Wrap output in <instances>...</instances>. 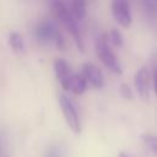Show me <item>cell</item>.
Instances as JSON below:
<instances>
[{"label":"cell","instance_id":"obj_13","mask_svg":"<svg viewBox=\"0 0 157 157\" xmlns=\"http://www.w3.org/2000/svg\"><path fill=\"white\" fill-rule=\"evenodd\" d=\"M141 137H142L145 145H146L155 155H157V136H156V135H151V134H144Z\"/></svg>","mask_w":157,"mask_h":157},{"label":"cell","instance_id":"obj_15","mask_svg":"<svg viewBox=\"0 0 157 157\" xmlns=\"http://www.w3.org/2000/svg\"><path fill=\"white\" fill-rule=\"evenodd\" d=\"M152 85H153V91L157 94V60L153 63V67H152Z\"/></svg>","mask_w":157,"mask_h":157},{"label":"cell","instance_id":"obj_1","mask_svg":"<svg viewBox=\"0 0 157 157\" xmlns=\"http://www.w3.org/2000/svg\"><path fill=\"white\" fill-rule=\"evenodd\" d=\"M48 4H49L52 13L70 33L77 49L83 53L85 52V40H83L82 32H81V28L78 25L80 21H77L76 17L74 16L71 7L67 6L65 0H48Z\"/></svg>","mask_w":157,"mask_h":157},{"label":"cell","instance_id":"obj_6","mask_svg":"<svg viewBox=\"0 0 157 157\" xmlns=\"http://www.w3.org/2000/svg\"><path fill=\"white\" fill-rule=\"evenodd\" d=\"M151 74L146 66L140 67L134 75V86L141 101L148 102L150 98V86H151Z\"/></svg>","mask_w":157,"mask_h":157},{"label":"cell","instance_id":"obj_3","mask_svg":"<svg viewBox=\"0 0 157 157\" xmlns=\"http://www.w3.org/2000/svg\"><path fill=\"white\" fill-rule=\"evenodd\" d=\"M94 49H96V54H97L98 59L101 60V63L108 70H110L115 75H121L123 74L121 64H120L118 56L115 55V53L113 50V47L108 42V39L105 37V33L99 36V38L96 40Z\"/></svg>","mask_w":157,"mask_h":157},{"label":"cell","instance_id":"obj_12","mask_svg":"<svg viewBox=\"0 0 157 157\" xmlns=\"http://www.w3.org/2000/svg\"><path fill=\"white\" fill-rule=\"evenodd\" d=\"M105 37L113 48H121L124 45L123 36L118 29H110L109 32L105 33Z\"/></svg>","mask_w":157,"mask_h":157},{"label":"cell","instance_id":"obj_4","mask_svg":"<svg viewBox=\"0 0 157 157\" xmlns=\"http://www.w3.org/2000/svg\"><path fill=\"white\" fill-rule=\"evenodd\" d=\"M59 105H60L63 117H64L67 126L70 128V130L74 134L78 135L82 130V126H81V119H80L76 107L74 105V103L66 94L59 96Z\"/></svg>","mask_w":157,"mask_h":157},{"label":"cell","instance_id":"obj_7","mask_svg":"<svg viewBox=\"0 0 157 157\" xmlns=\"http://www.w3.org/2000/svg\"><path fill=\"white\" fill-rule=\"evenodd\" d=\"M54 72L55 77L59 81L61 88L66 92H70L71 82L74 78V72L69 65V63L63 58H56L54 60Z\"/></svg>","mask_w":157,"mask_h":157},{"label":"cell","instance_id":"obj_8","mask_svg":"<svg viewBox=\"0 0 157 157\" xmlns=\"http://www.w3.org/2000/svg\"><path fill=\"white\" fill-rule=\"evenodd\" d=\"M81 74L83 75V77L86 78L87 83L90 87L94 88V90H101L104 86V77L102 71L92 63H86L82 69H81Z\"/></svg>","mask_w":157,"mask_h":157},{"label":"cell","instance_id":"obj_17","mask_svg":"<svg viewBox=\"0 0 157 157\" xmlns=\"http://www.w3.org/2000/svg\"><path fill=\"white\" fill-rule=\"evenodd\" d=\"M118 157H130V156H129V155H128V153H125V152H120V153H119V156H118Z\"/></svg>","mask_w":157,"mask_h":157},{"label":"cell","instance_id":"obj_10","mask_svg":"<svg viewBox=\"0 0 157 157\" xmlns=\"http://www.w3.org/2000/svg\"><path fill=\"white\" fill-rule=\"evenodd\" d=\"M9 44L13 53L21 54L25 50V39L18 32H10L9 34Z\"/></svg>","mask_w":157,"mask_h":157},{"label":"cell","instance_id":"obj_14","mask_svg":"<svg viewBox=\"0 0 157 157\" xmlns=\"http://www.w3.org/2000/svg\"><path fill=\"white\" fill-rule=\"evenodd\" d=\"M119 92H120V96L126 99V101H131L134 98V94H132V91H131V87L128 85V83H120L119 86Z\"/></svg>","mask_w":157,"mask_h":157},{"label":"cell","instance_id":"obj_16","mask_svg":"<svg viewBox=\"0 0 157 157\" xmlns=\"http://www.w3.org/2000/svg\"><path fill=\"white\" fill-rule=\"evenodd\" d=\"M45 157H61V152H60V150H59L58 147L53 146V147H50V148L48 150Z\"/></svg>","mask_w":157,"mask_h":157},{"label":"cell","instance_id":"obj_5","mask_svg":"<svg viewBox=\"0 0 157 157\" xmlns=\"http://www.w3.org/2000/svg\"><path fill=\"white\" fill-rule=\"evenodd\" d=\"M110 9H112L113 18L120 27L129 28L131 26L132 15H131V6L129 0H112Z\"/></svg>","mask_w":157,"mask_h":157},{"label":"cell","instance_id":"obj_9","mask_svg":"<svg viewBox=\"0 0 157 157\" xmlns=\"http://www.w3.org/2000/svg\"><path fill=\"white\" fill-rule=\"evenodd\" d=\"M87 87H88V83H87L86 78L83 77V75L82 74H75L72 82H71L70 92L74 93L75 96H81L82 93H85Z\"/></svg>","mask_w":157,"mask_h":157},{"label":"cell","instance_id":"obj_11","mask_svg":"<svg viewBox=\"0 0 157 157\" xmlns=\"http://www.w3.org/2000/svg\"><path fill=\"white\" fill-rule=\"evenodd\" d=\"M86 4L87 0H71V11L77 21H82L86 17Z\"/></svg>","mask_w":157,"mask_h":157},{"label":"cell","instance_id":"obj_2","mask_svg":"<svg viewBox=\"0 0 157 157\" xmlns=\"http://www.w3.org/2000/svg\"><path fill=\"white\" fill-rule=\"evenodd\" d=\"M36 38L39 43H43V44L53 43L55 48H58L59 50L67 49V43L64 34H61L58 26L49 20H43L37 25Z\"/></svg>","mask_w":157,"mask_h":157}]
</instances>
